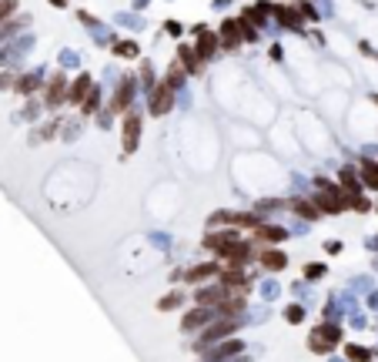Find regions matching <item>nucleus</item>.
Returning <instances> with one entry per match:
<instances>
[{"mask_svg": "<svg viewBox=\"0 0 378 362\" xmlns=\"http://www.w3.org/2000/svg\"><path fill=\"white\" fill-rule=\"evenodd\" d=\"M362 175H365V181H368L371 188H378V168L371 164V161H365V164H362Z\"/></svg>", "mask_w": 378, "mask_h": 362, "instance_id": "nucleus-11", "label": "nucleus"}, {"mask_svg": "<svg viewBox=\"0 0 378 362\" xmlns=\"http://www.w3.org/2000/svg\"><path fill=\"white\" fill-rule=\"evenodd\" d=\"M14 7H17V0H4V4H0V20L14 14Z\"/></svg>", "mask_w": 378, "mask_h": 362, "instance_id": "nucleus-15", "label": "nucleus"}, {"mask_svg": "<svg viewBox=\"0 0 378 362\" xmlns=\"http://www.w3.org/2000/svg\"><path fill=\"white\" fill-rule=\"evenodd\" d=\"M231 329H234V322H221V325H211V332H204V336H201V346H208L211 339H221V336H228Z\"/></svg>", "mask_w": 378, "mask_h": 362, "instance_id": "nucleus-8", "label": "nucleus"}, {"mask_svg": "<svg viewBox=\"0 0 378 362\" xmlns=\"http://www.w3.org/2000/svg\"><path fill=\"white\" fill-rule=\"evenodd\" d=\"M214 272H217V265H198V268H191L184 279H187V282H204L208 275H214Z\"/></svg>", "mask_w": 378, "mask_h": 362, "instance_id": "nucleus-9", "label": "nucleus"}, {"mask_svg": "<svg viewBox=\"0 0 378 362\" xmlns=\"http://www.w3.org/2000/svg\"><path fill=\"white\" fill-rule=\"evenodd\" d=\"M261 262H265L268 268H281V265H285V255H281V252H265V255H261Z\"/></svg>", "mask_w": 378, "mask_h": 362, "instance_id": "nucleus-10", "label": "nucleus"}, {"mask_svg": "<svg viewBox=\"0 0 378 362\" xmlns=\"http://www.w3.org/2000/svg\"><path fill=\"white\" fill-rule=\"evenodd\" d=\"M84 94H90V77L84 74V77L74 80V91H71V101H77V104H84Z\"/></svg>", "mask_w": 378, "mask_h": 362, "instance_id": "nucleus-6", "label": "nucleus"}, {"mask_svg": "<svg viewBox=\"0 0 378 362\" xmlns=\"http://www.w3.org/2000/svg\"><path fill=\"white\" fill-rule=\"evenodd\" d=\"M214 47H217V34L201 31V40H198V57H201V61H208V57L214 54Z\"/></svg>", "mask_w": 378, "mask_h": 362, "instance_id": "nucleus-3", "label": "nucleus"}, {"mask_svg": "<svg viewBox=\"0 0 378 362\" xmlns=\"http://www.w3.org/2000/svg\"><path fill=\"white\" fill-rule=\"evenodd\" d=\"M137 137H141V118L131 114V118L124 121V154H131L137 148Z\"/></svg>", "mask_w": 378, "mask_h": 362, "instance_id": "nucleus-1", "label": "nucleus"}, {"mask_svg": "<svg viewBox=\"0 0 378 362\" xmlns=\"http://www.w3.org/2000/svg\"><path fill=\"white\" fill-rule=\"evenodd\" d=\"M221 34H225V44H238V37L244 34V24H241V20H225Z\"/></svg>", "mask_w": 378, "mask_h": 362, "instance_id": "nucleus-4", "label": "nucleus"}, {"mask_svg": "<svg viewBox=\"0 0 378 362\" xmlns=\"http://www.w3.org/2000/svg\"><path fill=\"white\" fill-rule=\"evenodd\" d=\"M114 54H121V57H134V54H137V44H117V47H114Z\"/></svg>", "mask_w": 378, "mask_h": 362, "instance_id": "nucleus-14", "label": "nucleus"}, {"mask_svg": "<svg viewBox=\"0 0 378 362\" xmlns=\"http://www.w3.org/2000/svg\"><path fill=\"white\" fill-rule=\"evenodd\" d=\"M54 4H57V7H64V4H67V0H54Z\"/></svg>", "mask_w": 378, "mask_h": 362, "instance_id": "nucleus-17", "label": "nucleus"}, {"mask_svg": "<svg viewBox=\"0 0 378 362\" xmlns=\"http://www.w3.org/2000/svg\"><path fill=\"white\" fill-rule=\"evenodd\" d=\"M171 107V88L168 84H161V88L154 91V97H151V111L154 114H164Z\"/></svg>", "mask_w": 378, "mask_h": 362, "instance_id": "nucleus-2", "label": "nucleus"}, {"mask_svg": "<svg viewBox=\"0 0 378 362\" xmlns=\"http://www.w3.org/2000/svg\"><path fill=\"white\" fill-rule=\"evenodd\" d=\"M177 57H181V67H184V71H198V64H201L198 50H191V47H181V50H177Z\"/></svg>", "mask_w": 378, "mask_h": 362, "instance_id": "nucleus-5", "label": "nucleus"}, {"mask_svg": "<svg viewBox=\"0 0 378 362\" xmlns=\"http://www.w3.org/2000/svg\"><path fill=\"white\" fill-rule=\"evenodd\" d=\"M208 319H211V315H208V312H191V315H187V319H184V329H187V332H191V329H194V325H201V322H208Z\"/></svg>", "mask_w": 378, "mask_h": 362, "instance_id": "nucleus-12", "label": "nucleus"}, {"mask_svg": "<svg viewBox=\"0 0 378 362\" xmlns=\"http://www.w3.org/2000/svg\"><path fill=\"white\" fill-rule=\"evenodd\" d=\"M177 302H181V298H177V295H168V298H161V302H158V305H161V309H174Z\"/></svg>", "mask_w": 378, "mask_h": 362, "instance_id": "nucleus-16", "label": "nucleus"}, {"mask_svg": "<svg viewBox=\"0 0 378 362\" xmlns=\"http://www.w3.org/2000/svg\"><path fill=\"white\" fill-rule=\"evenodd\" d=\"M17 91H20V94H30V91H37V77H20V80H17Z\"/></svg>", "mask_w": 378, "mask_h": 362, "instance_id": "nucleus-13", "label": "nucleus"}, {"mask_svg": "<svg viewBox=\"0 0 378 362\" xmlns=\"http://www.w3.org/2000/svg\"><path fill=\"white\" fill-rule=\"evenodd\" d=\"M64 101V77H54L50 80V91H47V104L54 107V104H60Z\"/></svg>", "mask_w": 378, "mask_h": 362, "instance_id": "nucleus-7", "label": "nucleus"}]
</instances>
